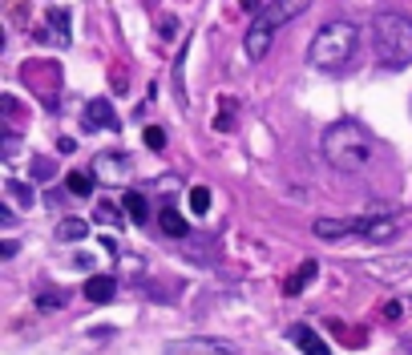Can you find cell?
I'll return each instance as SVG.
<instances>
[{
    "mask_svg": "<svg viewBox=\"0 0 412 355\" xmlns=\"http://www.w3.org/2000/svg\"><path fill=\"white\" fill-rule=\"evenodd\" d=\"M49 32H41V41H53V45H69V13L65 8H49Z\"/></svg>",
    "mask_w": 412,
    "mask_h": 355,
    "instance_id": "30bf717a",
    "label": "cell"
},
{
    "mask_svg": "<svg viewBox=\"0 0 412 355\" xmlns=\"http://www.w3.org/2000/svg\"><path fill=\"white\" fill-rule=\"evenodd\" d=\"M312 230H315V239H324V242L352 239V218H319Z\"/></svg>",
    "mask_w": 412,
    "mask_h": 355,
    "instance_id": "9c48e42d",
    "label": "cell"
},
{
    "mask_svg": "<svg viewBox=\"0 0 412 355\" xmlns=\"http://www.w3.org/2000/svg\"><path fill=\"white\" fill-rule=\"evenodd\" d=\"M65 186H69V194H77V198H89V194H93V178L81 174V170H73V174L65 178Z\"/></svg>",
    "mask_w": 412,
    "mask_h": 355,
    "instance_id": "9a60e30c",
    "label": "cell"
},
{
    "mask_svg": "<svg viewBox=\"0 0 412 355\" xmlns=\"http://www.w3.org/2000/svg\"><path fill=\"white\" fill-rule=\"evenodd\" d=\"M243 8H247V13H259L263 4H259V0H243Z\"/></svg>",
    "mask_w": 412,
    "mask_h": 355,
    "instance_id": "d4e9b609",
    "label": "cell"
},
{
    "mask_svg": "<svg viewBox=\"0 0 412 355\" xmlns=\"http://www.w3.org/2000/svg\"><path fill=\"white\" fill-rule=\"evenodd\" d=\"M36 303L45 307V311H53V307H61V303H65V295H41Z\"/></svg>",
    "mask_w": 412,
    "mask_h": 355,
    "instance_id": "7402d4cb",
    "label": "cell"
},
{
    "mask_svg": "<svg viewBox=\"0 0 412 355\" xmlns=\"http://www.w3.org/2000/svg\"><path fill=\"white\" fill-rule=\"evenodd\" d=\"M114 290H117V283L109 279V274H93V279L85 283V299H89V303H109Z\"/></svg>",
    "mask_w": 412,
    "mask_h": 355,
    "instance_id": "7c38bea8",
    "label": "cell"
},
{
    "mask_svg": "<svg viewBox=\"0 0 412 355\" xmlns=\"http://www.w3.org/2000/svg\"><path fill=\"white\" fill-rule=\"evenodd\" d=\"M13 255H17V242L4 239V242H0V258H13Z\"/></svg>",
    "mask_w": 412,
    "mask_h": 355,
    "instance_id": "603a6c76",
    "label": "cell"
},
{
    "mask_svg": "<svg viewBox=\"0 0 412 355\" xmlns=\"http://www.w3.org/2000/svg\"><path fill=\"white\" fill-rule=\"evenodd\" d=\"M392 234H396L392 214H360V218H352V239H364V242H388Z\"/></svg>",
    "mask_w": 412,
    "mask_h": 355,
    "instance_id": "8992f818",
    "label": "cell"
},
{
    "mask_svg": "<svg viewBox=\"0 0 412 355\" xmlns=\"http://www.w3.org/2000/svg\"><path fill=\"white\" fill-rule=\"evenodd\" d=\"M133 174V161L126 158V154H117V149H109V154H98L93 158V178L98 182H105V186H126Z\"/></svg>",
    "mask_w": 412,
    "mask_h": 355,
    "instance_id": "277c9868",
    "label": "cell"
},
{
    "mask_svg": "<svg viewBox=\"0 0 412 355\" xmlns=\"http://www.w3.org/2000/svg\"><path fill=\"white\" fill-rule=\"evenodd\" d=\"M158 222H162V230L170 234V239H182V234H186V222H182V214H174V210H162Z\"/></svg>",
    "mask_w": 412,
    "mask_h": 355,
    "instance_id": "ac0fdd59",
    "label": "cell"
},
{
    "mask_svg": "<svg viewBox=\"0 0 412 355\" xmlns=\"http://www.w3.org/2000/svg\"><path fill=\"white\" fill-rule=\"evenodd\" d=\"M324 158L335 170H360L372 158V138L360 126H331L324 133Z\"/></svg>",
    "mask_w": 412,
    "mask_h": 355,
    "instance_id": "3957f363",
    "label": "cell"
},
{
    "mask_svg": "<svg viewBox=\"0 0 412 355\" xmlns=\"http://www.w3.org/2000/svg\"><path fill=\"white\" fill-rule=\"evenodd\" d=\"M356 48H360V32L356 25H347V20H331L324 29L312 36V45H307V61L315 69H328V73H340L347 65L356 61Z\"/></svg>",
    "mask_w": 412,
    "mask_h": 355,
    "instance_id": "6da1fadb",
    "label": "cell"
},
{
    "mask_svg": "<svg viewBox=\"0 0 412 355\" xmlns=\"http://www.w3.org/2000/svg\"><path fill=\"white\" fill-rule=\"evenodd\" d=\"M372 45H376V61L384 69L412 65V20L404 13H376V20H372Z\"/></svg>",
    "mask_w": 412,
    "mask_h": 355,
    "instance_id": "7a4b0ae2",
    "label": "cell"
},
{
    "mask_svg": "<svg viewBox=\"0 0 412 355\" xmlns=\"http://www.w3.org/2000/svg\"><path fill=\"white\" fill-rule=\"evenodd\" d=\"M4 190L13 194V202H17V206H33V202H36L33 186H25V182H17V178H13V182H8V186H4Z\"/></svg>",
    "mask_w": 412,
    "mask_h": 355,
    "instance_id": "e0dca14e",
    "label": "cell"
},
{
    "mask_svg": "<svg viewBox=\"0 0 412 355\" xmlns=\"http://www.w3.org/2000/svg\"><path fill=\"white\" fill-rule=\"evenodd\" d=\"M36 174H41V178H49V174H53V166H49L45 158H36Z\"/></svg>",
    "mask_w": 412,
    "mask_h": 355,
    "instance_id": "cb8c5ba5",
    "label": "cell"
},
{
    "mask_svg": "<svg viewBox=\"0 0 412 355\" xmlns=\"http://www.w3.org/2000/svg\"><path fill=\"white\" fill-rule=\"evenodd\" d=\"M142 138H146L149 149H166V129L162 126H146V133H142Z\"/></svg>",
    "mask_w": 412,
    "mask_h": 355,
    "instance_id": "ffe728a7",
    "label": "cell"
},
{
    "mask_svg": "<svg viewBox=\"0 0 412 355\" xmlns=\"http://www.w3.org/2000/svg\"><path fill=\"white\" fill-rule=\"evenodd\" d=\"M186 202H190L194 214H206V210H211V190H206V186H194V190L186 194Z\"/></svg>",
    "mask_w": 412,
    "mask_h": 355,
    "instance_id": "d6986e66",
    "label": "cell"
},
{
    "mask_svg": "<svg viewBox=\"0 0 412 355\" xmlns=\"http://www.w3.org/2000/svg\"><path fill=\"white\" fill-rule=\"evenodd\" d=\"M243 48H247L251 61H263L267 48H271V29H263V25H251V29H247V41H243Z\"/></svg>",
    "mask_w": 412,
    "mask_h": 355,
    "instance_id": "8fae6325",
    "label": "cell"
},
{
    "mask_svg": "<svg viewBox=\"0 0 412 355\" xmlns=\"http://www.w3.org/2000/svg\"><path fill=\"white\" fill-rule=\"evenodd\" d=\"M81 126H85V129H93V133H98V129H117V113H114V105H109L105 97H93V101H89V105L81 109Z\"/></svg>",
    "mask_w": 412,
    "mask_h": 355,
    "instance_id": "52a82bcc",
    "label": "cell"
},
{
    "mask_svg": "<svg viewBox=\"0 0 412 355\" xmlns=\"http://www.w3.org/2000/svg\"><path fill=\"white\" fill-rule=\"evenodd\" d=\"M307 4L312 0H267L263 8H259V16H255V25H263V29H279V25H287V20H295L299 13H307Z\"/></svg>",
    "mask_w": 412,
    "mask_h": 355,
    "instance_id": "5b68a950",
    "label": "cell"
},
{
    "mask_svg": "<svg viewBox=\"0 0 412 355\" xmlns=\"http://www.w3.org/2000/svg\"><path fill=\"white\" fill-rule=\"evenodd\" d=\"M121 206H126V214H130L133 222H149V202L146 194H121Z\"/></svg>",
    "mask_w": 412,
    "mask_h": 355,
    "instance_id": "5bb4252c",
    "label": "cell"
},
{
    "mask_svg": "<svg viewBox=\"0 0 412 355\" xmlns=\"http://www.w3.org/2000/svg\"><path fill=\"white\" fill-rule=\"evenodd\" d=\"M315 274H319V262H315V258L299 262V271L287 279V295H303V290H307V283H312Z\"/></svg>",
    "mask_w": 412,
    "mask_h": 355,
    "instance_id": "4fadbf2b",
    "label": "cell"
},
{
    "mask_svg": "<svg viewBox=\"0 0 412 355\" xmlns=\"http://www.w3.org/2000/svg\"><path fill=\"white\" fill-rule=\"evenodd\" d=\"M291 339H295V347L303 355H331V347L324 343V335H315L307 323H295V327H291Z\"/></svg>",
    "mask_w": 412,
    "mask_h": 355,
    "instance_id": "ba28073f",
    "label": "cell"
},
{
    "mask_svg": "<svg viewBox=\"0 0 412 355\" xmlns=\"http://www.w3.org/2000/svg\"><path fill=\"white\" fill-rule=\"evenodd\" d=\"M57 234H61V239H69V242H77V239H85V234H89V226H85L81 218H61Z\"/></svg>",
    "mask_w": 412,
    "mask_h": 355,
    "instance_id": "2e32d148",
    "label": "cell"
},
{
    "mask_svg": "<svg viewBox=\"0 0 412 355\" xmlns=\"http://www.w3.org/2000/svg\"><path fill=\"white\" fill-rule=\"evenodd\" d=\"M93 218H98V222H105V226H117V210L109 206V202H98V210H93Z\"/></svg>",
    "mask_w": 412,
    "mask_h": 355,
    "instance_id": "44dd1931",
    "label": "cell"
}]
</instances>
